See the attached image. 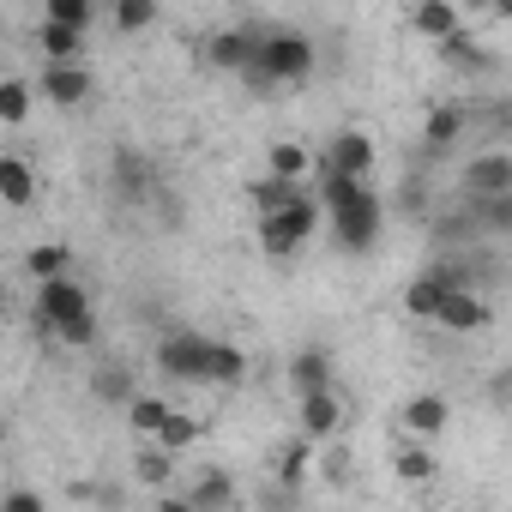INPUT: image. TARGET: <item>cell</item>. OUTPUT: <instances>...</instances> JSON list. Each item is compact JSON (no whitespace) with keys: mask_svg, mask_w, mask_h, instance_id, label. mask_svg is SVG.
<instances>
[{"mask_svg":"<svg viewBox=\"0 0 512 512\" xmlns=\"http://www.w3.org/2000/svg\"><path fill=\"white\" fill-rule=\"evenodd\" d=\"M314 67H320V49H314L308 31H296V25H266L260 61H253V73H247L241 85L260 91V97H272V91H302V85L314 79Z\"/></svg>","mask_w":512,"mask_h":512,"instance_id":"cell-1","label":"cell"},{"mask_svg":"<svg viewBox=\"0 0 512 512\" xmlns=\"http://www.w3.org/2000/svg\"><path fill=\"white\" fill-rule=\"evenodd\" d=\"M31 320H37L55 344H67V350H91V344H97V308H91V296H85L79 278H49V284H37Z\"/></svg>","mask_w":512,"mask_h":512,"instance_id":"cell-2","label":"cell"},{"mask_svg":"<svg viewBox=\"0 0 512 512\" xmlns=\"http://www.w3.org/2000/svg\"><path fill=\"white\" fill-rule=\"evenodd\" d=\"M320 223H326V199L314 187H302L290 205H278V211H266L260 223H253V235H260L266 260H296V253L320 235Z\"/></svg>","mask_w":512,"mask_h":512,"instance_id":"cell-3","label":"cell"},{"mask_svg":"<svg viewBox=\"0 0 512 512\" xmlns=\"http://www.w3.org/2000/svg\"><path fill=\"white\" fill-rule=\"evenodd\" d=\"M211 350H217V338L181 326V332H163V338H157L151 368H157L163 380H181V386H211Z\"/></svg>","mask_w":512,"mask_h":512,"instance_id":"cell-4","label":"cell"},{"mask_svg":"<svg viewBox=\"0 0 512 512\" xmlns=\"http://www.w3.org/2000/svg\"><path fill=\"white\" fill-rule=\"evenodd\" d=\"M326 229H332V241H338V253H368L380 235H386V199L374 193V187H362L350 205H338V211H326Z\"/></svg>","mask_w":512,"mask_h":512,"instance_id":"cell-5","label":"cell"},{"mask_svg":"<svg viewBox=\"0 0 512 512\" xmlns=\"http://www.w3.org/2000/svg\"><path fill=\"white\" fill-rule=\"evenodd\" d=\"M260 37H266V25H223V31H211L205 37V67L223 73V79H247L253 61H260Z\"/></svg>","mask_w":512,"mask_h":512,"instance_id":"cell-6","label":"cell"},{"mask_svg":"<svg viewBox=\"0 0 512 512\" xmlns=\"http://www.w3.org/2000/svg\"><path fill=\"white\" fill-rule=\"evenodd\" d=\"M109 187H115L121 205H145L157 193V163L145 151H115L109 157Z\"/></svg>","mask_w":512,"mask_h":512,"instance_id":"cell-7","label":"cell"},{"mask_svg":"<svg viewBox=\"0 0 512 512\" xmlns=\"http://www.w3.org/2000/svg\"><path fill=\"white\" fill-rule=\"evenodd\" d=\"M440 332H452V338H476V332H488L494 326V308H488V296L476 290V284H464V290H452L446 296V308H440V320H434Z\"/></svg>","mask_w":512,"mask_h":512,"instance_id":"cell-8","label":"cell"},{"mask_svg":"<svg viewBox=\"0 0 512 512\" xmlns=\"http://www.w3.org/2000/svg\"><path fill=\"white\" fill-rule=\"evenodd\" d=\"M296 422H302L308 440H338V428H344V398H338V386L296 392Z\"/></svg>","mask_w":512,"mask_h":512,"instance_id":"cell-9","label":"cell"},{"mask_svg":"<svg viewBox=\"0 0 512 512\" xmlns=\"http://www.w3.org/2000/svg\"><path fill=\"white\" fill-rule=\"evenodd\" d=\"M91 91H97V79L85 73V61H43V97L55 109H79V103H91Z\"/></svg>","mask_w":512,"mask_h":512,"instance_id":"cell-10","label":"cell"},{"mask_svg":"<svg viewBox=\"0 0 512 512\" xmlns=\"http://www.w3.org/2000/svg\"><path fill=\"white\" fill-rule=\"evenodd\" d=\"M410 31L440 49V43H452L464 31V7H458V0H416V7H410Z\"/></svg>","mask_w":512,"mask_h":512,"instance_id":"cell-11","label":"cell"},{"mask_svg":"<svg viewBox=\"0 0 512 512\" xmlns=\"http://www.w3.org/2000/svg\"><path fill=\"white\" fill-rule=\"evenodd\" d=\"M320 163H326V169H344V175H374V163H380V151H374V139H368L362 127H338Z\"/></svg>","mask_w":512,"mask_h":512,"instance_id":"cell-12","label":"cell"},{"mask_svg":"<svg viewBox=\"0 0 512 512\" xmlns=\"http://www.w3.org/2000/svg\"><path fill=\"white\" fill-rule=\"evenodd\" d=\"M446 422H452V404H446L440 392H416V398H404V404H398V428H404V434H416V440H440V434H446Z\"/></svg>","mask_w":512,"mask_h":512,"instance_id":"cell-13","label":"cell"},{"mask_svg":"<svg viewBox=\"0 0 512 512\" xmlns=\"http://www.w3.org/2000/svg\"><path fill=\"white\" fill-rule=\"evenodd\" d=\"M512 187V151L506 145H488L464 163V199L470 193H506Z\"/></svg>","mask_w":512,"mask_h":512,"instance_id":"cell-14","label":"cell"},{"mask_svg":"<svg viewBox=\"0 0 512 512\" xmlns=\"http://www.w3.org/2000/svg\"><path fill=\"white\" fill-rule=\"evenodd\" d=\"M392 476H398V482H410V488H428V482L440 476L434 440H416V434H404V446L392 452Z\"/></svg>","mask_w":512,"mask_h":512,"instance_id":"cell-15","label":"cell"},{"mask_svg":"<svg viewBox=\"0 0 512 512\" xmlns=\"http://www.w3.org/2000/svg\"><path fill=\"white\" fill-rule=\"evenodd\" d=\"M290 386H296V392L338 386V362H332V350H326V344H308V350H296V356H290Z\"/></svg>","mask_w":512,"mask_h":512,"instance_id":"cell-16","label":"cell"},{"mask_svg":"<svg viewBox=\"0 0 512 512\" xmlns=\"http://www.w3.org/2000/svg\"><path fill=\"white\" fill-rule=\"evenodd\" d=\"M31 199H37V169L19 151H7V157H0V205H7V211H31Z\"/></svg>","mask_w":512,"mask_h":512,"instance_id":"cell-17","label":"cell"},{"mask_svg":"<svg viewBox=\"0 0 512 512\" xmlns=\"http://www.w3.org/2000/svg\"><path fill=\"white\" fill-rule=\"evenodd\" d=\"M464 205H470V217L488 241H512V187L506 193H470Z\"/></svg>","mask_w":512,"mask_h":512,"instance_id":"cell-18","label":"cell"},{"mask_svg":"<svg viewBox=\"0 0 512 512\" xmlns=\"http://www.w3.org/2000/svg\"><path fill=\"white\" fill-rule=\"evenodd\" d=\"M464 127H470V109H458V103H434V109L422 115V145H428V151H446V145L464 139Z\"/></svg>","mask_w":512,"mask_h":512,"instance_id":"cell-19","label":"cell"},{"mask_svg":"<svg viewBox=\"0 0 512 512\" xmlns=\"http://www.w3.org/2000/svg\"><path fill=\"white\" fill-rule=\"evenodd\" d=\"M85 25H61V19H43L37 25V49H43V61H79L85 55Z\"/></svg>","mask_w":512,"mask_h":512,"instance_id":"cell-20","label":"cell"},{"mask_svg":"<svg viewBox=\"0 0 512 512\" xmlns=\"http://www.w3.org/2000/svg\"><path fill=\"white\" fill-rule=\"evenodd\" d=\"M235 500H241V494H235V482H229L223 470H205V476L181 494L187 512H223V506H235Z\"/></svg>","mask_w":512,"mask_h":512,"instance_id":"cell-21","label":"cell"},{"mask_svg":"<svg viewBox=\"0 0 512 512\" xmlns=\"http://www.w3.org/2000/svg\"><path fill=\"white\" fill-rule=\"evenodd\" d=\"M133 476H139V488H169L175 482V452L169 446H157V440H139V458H133Z\"/></svg>","mask_w":512,"mask_h":512,"instance_id":"cell-22","label":"cell"},{"mask_svg":"<svg viewBox=\"0 0 512 512\" xmlns=\"http://www.w3.org/2000/svg\"><path fill=\"white\" fill-rule=\"evenodd\" d=\"M25 272H31L37 284H49V278H73V247H61V241H37V247L25 253Z\"/></svg>","mask_w":512,"mask_h":512,"instance_id":"cell-23","label":"cell"},{"mask_svg":"<svg viewBox=\"0 0 512 512\" xmlns=\"http://www.w3.org/2000/svg\"><path fill=\"white\" fill-rule=\"evenodd\" d=\"M169 410H175L169 398H157V392H139V398L127 404V428H133L139 440H157V434H163V422H169Z\"/></svg>","mask_w":512,"mask_h":512,"instance_id":"cell-24","label":"cell"},{"mask_svg":"<svg viewBox=\"0 0 512 512\" xmlns=\"http://www.w3.org/2000/svg\"><path fill=\"white\" fill-rule=\"evenodd\" d=\"M302 187H308V181H290V175H272V169H266L260 181H253V187H247V199H253V211H260V217H266V211H278V205H290V199H296Z\"/></svg>","mask_w":512,"mask_h":512,"instance_id":"cell-25","label":"cell"},{"mask_svg":"<svg viewBox=\"0 0 512 512\" xmlns=\"http://www.w3.org/2000/svg\"><path fill=\"white\" fill-rule=\"evenodd\" d=\"M109 25H115L121 37H145V31L157 25V0H115V7H109Z\"/></svg>","mask_w":512,"mask_h":512,"instance_id":"cell-26","label":"cell"},{"mask_svg":"<svg viewBox=\"0 0 512 512\" xmlns=\"http://www.w3.org/2000/svg\"><path fill=\"white\" fill-rule=\"evenodd\" d=\"M266 169H272V175H290V181H308V175H314V157H308V145L278 139V145L266 151Z\"/></svg>","mask_w":512,"mask_h":512,"instance_id":"cell-27","label":"cell"},{"mask_svg":"<svg viewBox=\"0 0 512 512\" xmlns=\"http://www.w3.org/2000/svg\"><path fill=\"white\" fill-rule=\"evenodd\" d=\"M470 241H482V229H476V217H470V205L464 211H446V217H434V247H470Z\"/></svg>","mask_w":512,"mask_h":512,"instance_id":"cell-28","label":"cell"},{"mask_svg":"<svg viewBox=\"0 0 512 512\" xmlns=\"http://www.w3.org/2000/svg\"><path fill=\"white\" fill-rule=\"evenodd\" d=\"M440 61H446V67H458V73H488V49H482L470 31H458L452 43H440Z\"/></svg>","mask_w":512,"mask_h":512,"instance_id":"cell-29","label":"cell"},{"mask_svg":"<svg viewBox=\"0 0 512 512\" xmlns=\"http://www.w3.org/2000/svg\"><path fill=\"white\" fill-rule=\"evenodd\" d=\"M241 380H247V350L217 338V350H211V386H241Z\"/></svg>","mask_w":512,"mask_h":512,"instance_id":"cell-30","label":"cell"},{"mask_svg":"<svg viewBox=\"0 0 512 512\" xmlns=\"http://www.w3.org/2000/svg\"><path fill=\"white\" fill-rule=\"evenodd\" d=\"M91 392H97V404H121V410H127V404L139 398V392H133V374H127V368H97V374H91Z\"/></svg>","mask_w":512,"mask_h":512,"instance_id":"cell-31","label":"cell"},{"mask_svg":"<svg viewBox=\"0 0 512 512\" xmlns=\"http://www.w3.org/2000/svg\"><path fill=\"white\" fill-rule=\"evenodd\" d=\"M0 121H7V127H25V121H31V91H25V79H0Z\"/></svg>","mask_w":512,"mask_h":512,"instance_id":"cell-32","label":"cell"},{"mask_svg":"<svg viewBox=\"0 0 512 512\" xmlns=\"http://www.w3.org/2000/svg\"><path fill=\"white\" fill-rule=\"evenodd\" d=\"M199 440V416H187V410H169V422H163V434H157V446H169L175 458L187 452Z\"/></svg>","mask_w":512,"mask_h":512,"instance_id":"cell-33","label":"cell"},{"mask_svg":"<svg viewBox=\"0 0 512 512\" xmlns=\"http://www.w3.org/2000/svg\"><path fill=\"white\" fill-rule=\"evenodd\" d=\"M314 446H320V440H308V434H302L296 446H284V452H278V476H284V488H296V482L308 476V464H314Z\"/></svg>","mask_w":512,"mask_h":512,"instance_id":"cell-34","label":"cell"},{"mask_svg":"<svg viewBox=\"0 0 512 512\" xmlns=\"http://www.w3.org/2000/svg\"><path fill=\"white\" fill-rule=\"evenodd\" d=\"M43 19H61V25H97V0H43Z\"/></svg>","mask_w":512,"mask_h":512,"instance_id":"cell-35","label":"cell"},{"mask_svg":"<svg viewBox=\"0 0 512 512\" xmlns=\"http://www.w3.org/2000/svg\"><path fill=\"white\" fill-rule=\"evenodd\" d=\"M0 512H49V500H43V494H31V488H13L7 500H0Z\"/></svg>","mask_w":512,"mask_h":512,"instance_id":"cell-36","label":"cell"},{"mask_svg":"<svg viewBox=\"0 0 512 512\" xmlns=\"http://www.w3.org/2000/svg\"><path fill=\"white\" fill-rule=\"evenodd\" d=\"M458 7H464V13H476V19H482V13L494 19V0H458Z\"/></svg>","mask_w":512,"mask_h":512,"instance_id":"cell-37","label":"cell"},{"mask_svg":"<svg viewBox=\"0 0 512 512\" xmlns=\"http://www.w3.org/2000/svg\"><path fill=\"white\" fill-rule=\"evenodd\" d=\"M494 19H500V25H512V0H494Z\"/></svg>","mask_w":512,"mask_h":512,"instance_id":"cell-38","label":"cell"},{"mask_svg":"<svg viewBox=\"0 0 512 512\" xmlns=\"http://www.w3.org/2000/svg\"><path fill=\"white\" fill-rule=\"evenodd\" d=\"M500 398H506V404H512V368H506V374H500Z\"/></svg>","mask_w":512,"mask_h":512,"instance_id":"cell-39","label":"cell"}]
</instances>
